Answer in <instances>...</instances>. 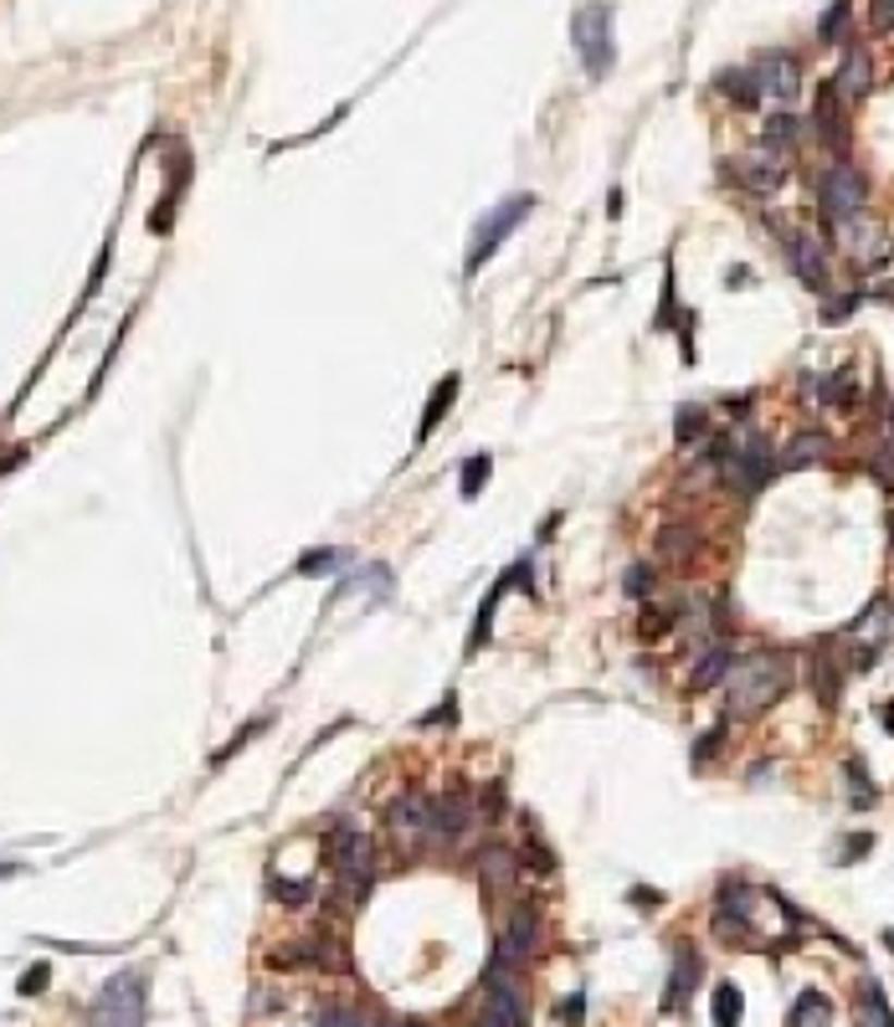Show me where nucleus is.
I'll return each instance as SVG.
<instances>
[{"mask_svg": "<svg viewBox=\"0 0 894 1027\" xmlns=\"http://www.w3.org/2000/svg\"><path fill=\"white\" fill-rule=\"evenodd\" d=\"M786 262H792V272H797L812 293H828V247H822L812 232L786 236Z\"/></svg>", "mask_w": 894, "mask_h": 1027, "instance_id": "15", "label": "nucleus"}, {"mask_svg": "<svg viewBox=\"0 0 894 1027\" xmlns=\"http://www.w3.org/2000/svg\"><path fill=\"white\" fill-rule=\"evenodd\" d=\"M385 828H391V838L402 847H412V843H427V828H432V796H421V792H402L391 807H385Z\"/></svg>", "mask_w": 894, "mask_h": 1027, "instance_id": "12", "label": "nucleus"}, {"mask_svg": "<svg viewBox=\"0 0 894 1027\" xmlns=\"http://www.w3.org/2000/svg\"><path fill=\"white\" fill-rule=\"evenodd\" d=\"M329 847H334V868H340V879L350 883V894H366L370 883H376V847H370V838L360 828L340 822V832L329 838Z\"/></svg>", "mask_w": 894, "mask_h": 1027, "instance_id": "7", "label": "nucleus"}, {"mask_svg": "<svg viewBox=\"0 0 894 1027\" xmlns=\"http://www.w3.org/2000/svg\"><path fill=\"white\" fill-rule=\"evenodd\" d=\"M869 847H874V832H858L854 843H848V847H843V853H838V864H858V858H864Z\"/></svg>", "mask_w": 894, "mask_h": 1027, "instance_id": "42", "label": "nucleus"}, {"mask_svg": "<svg viewBox=\"0 0 894 1027\" xmlns=\"http://www.w3.org/2000/svg\"><path fill=\"white\" fill-rule=\"evenodd\" d=\"M483 811H489V817L504 811V786H483Z\"/></svg>", "mask_w": 894, "mask_h": 1027, "instance_id": "44", "label": "nucleus"}, {"mask_svg": "<svg viewBox=\"0 0 894 1027\" xmlns=\"http://www.w3.org/2000/svg\"><path fill=\"white\" fill-rule=\"evenodd\" d=\"M884 945H890V951H894V930H884Z\"/></svg>", "mask_w": 894, "mask_h": 1027, "instance_id": "49", "label": "nucleus"}, {"mask_svg": "<svg viewBox=\"0 0 894 1027\" xmlns=\"http://www.w3.org/2000/svg\"><path fill=\"white\" fill-rule=\"evenodd\" d=\"M725 175H731L735 185L756 191V196H771V191L786 185V160L771 155V149H750L746 160H725Z\"/></svg>", "mask_w": 894, "mask_h": 1027, "instance_id": "13", "label": "nucleus"}, {"mask_svg": "<svg viewBox=\"0 0 894 1027\" xmlns=\"http://www.w3.org/2000/svg\"><path fill=\"white\" fill-rule=\"evenodd\" d=\"M890 427H894V406H890Z\"/></svg>", "mask_w": 894, "mask_h": 1027, "instance_id": "50", "label": "nucleus"}, {"mask_svg": "<svg viewBox=\"0 0 894 1027\" xmlns=\"http://www.w3.org/2000/svg\"><path fill=\"white\" fill-rule=\"evenodd\" d=\"M535 951H540V909H535V904H514L510 919H504V936L493 945L489 971L519 976L529 961H535Z\"/></svg>", "mask_w": 894, "mask_h": 1027, "instance_id": "4", "label": "nucleus"}, {"mask_svg": "<svg viewBox=\"0 0 894 1027\" xmlns=\"http://www.w3.org/2000/svg\"><path fill=\"white\" fill-rule=\"evenodd\" d=\"M828 452H833V442H828V432H797L792 442L782 448V468H812V463H828Z\"/></svg>", "mask_w": 894, "mask_h": 1027, "instance_id": "20", "label": "nucleus"}, {"mask_svg": "<svg viewBox=\"0 0 894 1027\" xmlns=\"http://www.w3.org/2000/svg\"><path fill=\"white\" fill-rule=\"evenodd\" d=\"M797 678V668L786 652H750V658H735L731 678H725V704H731L735 720H750V714H767L771 704L782 699Z\"/></svg>", "mask_w": 894, "mask_h": 1027, "instance_id": "1", "label": "nucleus"}, {"mask_svg": "<svg viewBox=\"0 0 894 1027\" xmlns=\"http://www.w3.org/2000/svg\"><path fill=\"white\" fill-rule=\"evenodd\" d=\"M720 745H725V724H714L710 735H699V739H694V766H705V760H714V756H720Z\"/></svg>", "mask_w": 894, "mask_h": 1027, "instance_id": "36", "label": "nucleus"}, {"mask_svg": "<svg viewBox=\"0 0 894 1027\" xmlns=\"http://www.w3.org/2000/svg\"><path fill=\"white\" fill-rule=\"evenodd\" d=\"M514 873H519V864H514V853H510V847H489V853H483V879H489V883H499V889H510Z\"/></svg>", "mask_w": 894, "mask_h": 1027, "instance_id": "29", "label": "nucleus"}, {"mask_svg": "<svg viewBox=\"0 0 894 1027\" xmlns=\"http://www.w3.org/2000/svg\"><path fill=\"white\" fill-rule=\"evenodd\" d=\"M890 535H894V514H890Z\"/></svg>", "mask_w": 894, "mask_h": 1027, "instance_id": "51", "label": "nucleus"}, {"mask_svg": "<svg viewBox=\"0 0 894 1027\" xmlns=\"http://www.w3.org/2000/svg\"><path fill=\"white\" fill-rule=\"evenodd\" d=\"M874 21L884 32H894V0H874Z\"/></svg>", "mask_w": 894, "mask_h": 1027, "instance_id": "47", "label": "nucleus"}, {"mask_svg": "<svg viewBox=\"0 0 894 1027\" xmlns=\"http://www.w3.org/2000/svg\"><path fill=\"white\" fill-rule=\"evenodd\" d=\"M457 401V376H442L438 391L427 396V412H421V427H417V442H427V437L442 427V416H448V406Z\"/></svg>", "mask_w": 894, "mask_h": 1027, "instance_id": "24", "label": "nucleus"}, {"mask_svg": "<svg viewBox=\"0 0 894 1027\" xmlns=\"http://www.w3.org/2000/svg\"><path fill=\"white\" fill-rule=\"evenodd\" d=\"M776 473H782V463L771 457V448L756 432H740V437H731V442H720V478H725L735 493L750 499V493H761Z\"/></svg>", "mask_w": 894, "mask_h": 1027, "instance_id": "2", "label": "nucleus"}, {"mask_svg": "<svg viewBox=\"0 0 894 1027\" xmlns=\"http://www.w3.org/2000/svg\"><path fill=\"white\" fill-rule=\"evenodd\" d=\"M843 771H848V781H854V796H848V802H854V807H874L879 792H874V775L864 771V760H848Z\"/></svg>", "mask_w": 894, "mask_h": 1027, "instance_id": "33", "label": "nucleus"}, {"mask_svg": "<svg viewBox=\"0 0 894 1027\" xmlns=\"http://www.w3.org/2000/svg\"><path fill=\"white\" fill-rule=\"evenodd\" d=\"M674 622H678L674 607H663V612L648 607V612H642V637H663V632H674Z\"/></svg>", "mask_w": 894, "mask_h": 1027, "instance_id": "35", "label": "nucleus"}, {"mask_svg": "<svg viewBox=\"0 0 894 1027\" xmlns=\"http://www.w3.org/2000/svg\"><path fill=\"white\" fill-rule=\"evenodd\" d=\"M360 586H366L376 601H391V571L385 565H366V576H360Z\"/></svg>", "mask_w": 894, "mask_h": 1027, "instance_id": "38", "label": "nucleus"}, {"mask_svg": "<svg viewBox=\"0 0 894 1027\" xmlns=\"http://www.w3.org/2000/svg\"><path fill=\"white\" fill-rule=\"evenodd\" d=\"M874 473H879V484H884V488H894V452H879Z\"/></svg>", "mask_w": 894, "mask_h": 1027, "instance_id": "43", "label": "nucleus"}, {"mask_svg": "<svg viewBox=\"0 0 894 1027\" xmlns=\"http://www.w3.org/2000/svg\"><path fill=\"white\" fill-rule=\"evenodd\" d=\"M714 1027H740V987L735 981L714 987Z\"/></svg>", "mask_w": 894, "mask_h": 1027, "instance_id": "28", "label": "nucleus"}, {"mask_svg": "<svg viewBox=\"0 0 894 1027\" xmlns=\"http://www.w3.org/2000/svg\"><path fill=\"white\" fill-rule=\"evenodd\" d=\"M714 93H725L735 109H756L767 93H761V83H756V68H725V73L714 77Z\"/></svg>", "mask_w": 894, "mask_h": 1027, "instance_id": "19", "label": "nucleus"}, {"mask_svg": "<svg viewBox=\"0 0 894 1027\" xmlns=\"http://www.w3.org/2000/svg\"><path fill=\"white\" fill-rule=\"evenodd\" d=\"M93 1017H98V1027H139L145 1023V976L139 971L113 976L103 997H98Z\"/></svg>", "mask_w": 894, "mask_h": 1027, "instance_id": "8", "label": "nucleus"}, {"mask_svg": "<svg viewBox=\"0 0 894 1027\" xmlns=\"http://www.w3.org/2000/svg\"><path fill=\"white\" fill-rule=\"evenodd\" d=\"M812 684H818V699H822V709H833V704H838L843 668L833 663V658H818V663H812Z\"/></svg>", "mask_w": 894, "mask_h": 1027, "instance_id": "27", "label": "nucleus"}, {"mask_svg": "<svg viewBox=\"0 0 894 1027\" xmlns=\"http://www.w3.org/2000/svg\"><path fill=\"white\" fill-rule=\"evenodd\" d=\"M858 1027H894V1007L884 1002V987L874 976L858 981Z\"/></svg>", "mask_w": 894, "mask_h": 1027, "instance_id": "23", "label": "nucleus"}, {"mask_svg": "<svg viewBox=\"0 0 894 1027\" xmlns=\"http://www.w3.org/2000/svg\"><path fill=\"white\" fill-rule=\"evenodd\" d=\"M648 586H653V565H633L627 571V596H648Z\"/></svg>", "mask_w": 894, "mask_h": 1027, "instance_id": "41", "label": "nucleus"}, {"mask_svg": "<svg viewBox=\"0 0 894 1027\" xmlns=\"http://www.w3.org/2000/svg\"><path fill=\"white\" fill-rule=\"evenodd\" d=\"M694 540H699L694 529L674 524V529H663V535H658V555H663V560H689L694 555Z\"/></svg>", "mask_w": 894, "mask_h": 1027, "instance_id": "30", "label": "nucleus"}, {"mask_svg": "<svg viewBox=\"0 0 894 1027\" xmlns=\"http://www.w3.org/2000/svg\"><path fill=\"white\" fill-rule=\"evenodd\" d=\"M812 124H818L822 145H833V149L848 145V124H843V98H838V88H833V83H822V88H818V109H812Z\"/></svg>", "mask_w": 894, "mask_h": 1027, "instance_id": "18", "label": "nucleus"}, {"mask_svg": "<svg viewBox=\"0 0 894 1027\" xmlns=\"http://www.w3.org/2000/svg\"><path fill=\"white\" fill-rule=\"evenodd\" d=\"M833 88H838L843 103H858V98H869V88H874V57L864 52V47H848V52H843L838 77H833Z\"/></svg>", "mask_w": 894, "mask_h": 1027, "instance_id": "17", "label": "nucleus"}, {"mask_svg": "<svg viewBox=\"0 0 894 1027\" xmlns=\"http://www.w3.org/2000/svg\"><path fill=\"white\" fill-rule=\"evenodd\" d=\"M750 68H756L761 93H767V98H776V103H792V98L803 93V62H797L792 52H761Z\"/></svg>", "mask_w": 894, "mask_h": 1027, "instance_id": "14", "label": "nucleus"}, {"mask_svg": "<svg viewBox=\"0 0 894 1027\" xmlns=\"http://www.w3.org/2000/svg\"><path fill=\"white\" fill-rule=\"evenodd\" d=\"M699 976H705V966H699V951H694V945H674V966H669V981H663V1012H669V1017L689 1007V997H694V987H699Z\"/></svg>", "mask_w": 894, "mask_h": 1027, "instance_id": "16", "label": "nucleus"}, {"mask_svg": "<svg viewBox=\"0 0 894 1027\" xmlns=\"http://www.w3.org/2000/svg\"><path fill=\"white\" fill-rule=\"evenodd\" d=\"M803 145V119L797 113H771L767 129H761V149H771V155H792V149Z\"/></svg>", "mask_w": 894, "mask_h": 1027, "instance_id": "22", "label": "nucleus"}, {"mask_svg": "<svg viewBox=\"0 0 894 1027\" xmlns=\"http://www.w3.org/2000/svg\"><path fill=\"white\" fill-rule=\"evenodd\" d=\"M529 211H535V196H510V200H499V206H493L489 217L478 221L474 247H468V278H474V272H483V268H489V257L499 253L504 242H510V232H514V227H519V221L529 217Z\"/></svg>", "mask_w": 894, "mask_h": 1027, "instance_id": "5", "label": "nucleus"}, {"mask_svg": "<svg viewBox=\"0 0 894 1027\" xmlns=\"http://www.w3.org/2000/svg\"><path fill=\"white\" fill-rule=\"evenodd\" d=\"M571 37H576V57L591 77H607L612 73V57H617V41H612V5L607 0H591L576 11L571 21Z\"/></svg>", "mask_w": 894, "mask_h": 1027, "instance_id": "3", "label": "nucleus"}, {"mask_svg": "<svg viewBox=\"0 0 894 1027\" xmlns=\"http://www.w3.org/2000/svg\"><path fill=\"white\" fill-rule=\"evenodd\" d=\"M474 832V796L453 786V792L432 796V828H427V843L432 847H463Z\"/></svg>", "mask_w": 894, "mask_h": 1027, "instance_id": "10", "label": "nucleus"}, {"mask_svg": "<svg viewBox=\"0 0 894 1027\" xmlns=\"http://www.w3.org/2000/svg\"><path fill=\"white\" fill-rule=\"evenodd\" d=\"M838 236H843V253H848V262H854L858 272H874V268L890 262V236H884L879 221L854 217V221H843L838 227Z\"/></svg>", "mask_w": 894, "mask_h": 1027, "instance_id": "11", "label": "nucleus"}, {"mask_svg": "<svg viewBox=\"0 0 894 1027\" xmlns=\"http://www.w3.org/2000/svg\"><path fill=\"white\" fill-rule=\"evenodd\" d=\"M47 987V966H32V971L21 976V991H41Z\"/></svg>", "mask_w": 894, "mask_h": 1027, "instance_id": "46", "label": "nucleus"}, {"mask_svg": "<svg viewBox=\"0 0 894 1027\" xmlns=\"http://www.w3.org/2000/svg\"><path fill=\"white\" fill-rule=\"evenodd\" d=\"M884 730L894 735V704H884Z\"/></svg>", "mask_w": 894, "mask_h": 1027, "instance_id": "48", "label": "nucleus"}, {"mask_svg": "<svg viewBox=\"0 0 894 1027\" xmlns=\"http://www.w3.org/2000/svg\"><path fill=\"white\" fill-rule=\"evenodd\" d=\"M489 473H493V457H489V452H474V457L463 463L457 493H463V499H478V493H483V484H489Z\"/></svg>", "mask_w": 894, "mask_h": 1027, "instance_id": "26", "label": "nucleus"}, {"mask_svg": "<svg viewBox=\"0 0 894 1027\" xmlns=\"http://www.w3.org/2000/svg\"><path fill=\"white\" fill-rule=\"evenodd\" d=\"M848 16H854V0H833L828 5V16L818 21V37L833 47V41H843V32H848Z\"/></svg>", "mask_w": 894, "mask_h": 1027, "instance_id": "31", "label": "nucleus"}, {"mask_svg": "<svg viewBox=\"0 0 894 1027\" xmlns=\"http://www.w3.org/2000/svg\"><path fill=\"white\" fill-rule=\"evenodd\" d=\"M818 200H822L828 227H843V221L864 217V206H869V181L858 175L854 164H833V170H822Z\"/></svg>", "mask_w": 894, "mask_h": 1027, "instance_id": "6", "label": "nucleus"}, {"mask_svg": "<svg viewBox=\"0 0 894 1027\" xmlns=\"http://www.w3.org/2000/svg\"><path fill=\"white\" fill-rule=\"evenodd\" d=\"M818 396L828 401V406H854V401H858V386H854V376H843V370H838V376H828V380L818 386Z\"/></svg>", "mask_w": 894, "mask_h": 1027, "instance_id": "32", "label": "nucleus"}, {"mask_svg": "<svg viewBox=\"0 0 894 1027\" xmlns=\"http://www.w3.org/2000/svg\"><path fill=\"white\" fill-rule=\"evenodd\" d=\"M478 1027H529L519 976L483 971V1012H478Z\"/></svg>", "mask_w": 894, "mask_h": 1027, "instance_id": "9", "label": "nucleus"}, {"mask_svg": "<svg viewBox=\"0 0 894 1027\" xmlns=\"http://www.w3.org/2000/svg\"><path fill=\"white\" fill-rule=\"evenodd\" d=\"M731 668H735L731 643H710V648L699 652V663H694V678H689V684H694V688H714V684H725V678H731Z\"/></svg>", "mask_w": 894, "mask_h": 1027, "instance_id": "21", "label": "nucleus"}, {"mask_svg": "<svg viewBox=\"0 0 894 1027\" xmlns=\"http://www.w3.org/2000/svg\"><path fill=\"white\" fill-rule=\"evenodd\" d=\"M822 1023H833V1002H828L822 991H803V997L792 1002L786 1027H822Z\"/></svg>", "mask_w": 894, "mask_h": 1027, "instance_id": "25", "label": "nucleus"}, {"mask_svg": "<svg viewBox=\"0 0 894 1027\" xmlns=\"http://www.w3.org/2000/svg\"><path fill=\"white\" fill-rule=\"evenodd\" d=\"M453 714H457V699H453V694H448V699L438 704V714H427V720H421V724H448V720H453Z\"/></svg>", "mask_w": 894, "mask_h": 1027, "instance_id": "45", "label": "nucleus"}, {"mask_svg": "<svg viewBox=\"0 0 894 1027\" xmlns=\"http://www.w3.org/2000/svg\"><path fill=\"white\" fill-rule=\"evenodd\" d=\"M858 304H864V293H843L838 304H822V325H843Z\"/></svg>", "mask_w": 894, "mask_h": 1027, "instance_id": "39", "label": "nucleus"}, {"mask_svg": "<svg viewBox=\"0 0 894 1027\" xmlns=\"http://www.w3.org/2000/svg\"><path fill=\"white\" fill-rule=\"evenodd\" d=\"M561 1023H566V1027H581L586 1023V997H581V991L561 1002Z\"/></svg>", "mask_w": 894, "mask_h": 1027, "instance_id": "40", "label": "nucleus"}, {"mask_svg": "<svg viewBox=\"0 0 894 1027\" xmlns=\"http://www.w3.org/2000/svg\"><path fill=\"white\" fill-rule=\"evenodd\" d=\"M699 432H710V412H699V406H678V442H694Z\"/></svg>", "mask_w": 894, "mask_h": 1027, "instance_id": "34", "label": "nucleus"}, {"mask_svg": "<svg viewBox=\"0 0 894 1027\" xmlns=\"http://www.w3.org/2000/svg\"><path fill=\"white\" fill-rule=\"evenodd\" d=\"M340 560H345V555H340V550L329 545V550H314V555H304V560H298V571H304V576H319V571H334Z\"/></svg>", "mask_w": 894, "mask_h": 1027, "instance_id": "37", "label": "nucleus"}]
</instances>
